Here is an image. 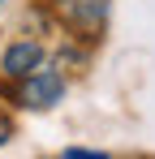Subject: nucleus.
Wrapping results in <instances>:
<instances>
[{
	"mask_svg": "<svg viewBox=\"0 0 155 159\" xmlns=\"http://www.w3.org/2000/svg\"><path fill=\"white\" fill-rule=\"evenodd\" d=\"M138 159H151V155H138Z\"/></svg>",
	"mask_w": 155,
	"mask_h": 159,
	"instance_id": "6",
	"label": "nucleus"
},
{
	"mask_svg": "<svg viewBox=\"0 0 155 159\" xmlns=\"http://www.w3.org/2000/svg\"><path fill=\"white\" fill-rule=\"evenodd\" d=\"M65 73L60 69H48V65H39L35 73H26L17 82V95H13V103L17 107H30V112H48L65 99Z\"/></svg>",
	"mask_w": 155,
	"mask_h": 159,
	"instance_id": "2",
	"label": "nucleus"
},
{
	"mask_svg": "<svg viewBox=\"0 0 155 159\" xmlns=\"http://www.w3.org/2000/svg\"><path fill=\"white\" fill-rule=\"evenodd\" d=\"M43 60H48V52H43V43H39V39H17V43H9L4 56H0V78L22 82L26 73H35Z\"/></svg>",
	"mask_w": 155,
	"mask_h": 159,
	"instance_id": "3",
	"label": "nucleus"
},
{
	"mask_svg": "<svg viewBox=\"0 0 155 159\" xmlns=\"http://www.w3.org/2000/svg\"><path fill=\"white\" fill-rule=\"evenodd\" d=\"M0 4H4V0H0Z\"/></svg>",
	"mask_w": 155,
	"mask_h": 159,
	"instance_id": "7",
	"label": "nucleus"
},
{
	"mask_svg": "<svg viewBox=\"0 0 155 159\" xmlns=\"http://www.w3.org/2000/svg\"><path fill=\"white\" fill-rule=\"evenodd\" d=\"M13 133H17V125H13V116H9V112L0 107V146H9V142H13Z\"/></svg>",
	"mask_w": 155,
	"mask_h": 159,
	"instance_id": "4",
	"label": "nucleus"
},
{
	"mask_svg": "<svg viewBox=\"0 0 155 159\" xmlns=\"http://www.w3.org/2000/svg\"><path fill=\"white\" fill-rule=\"evenodd\" d=\"M60 159H108V155H103V151H86V146H65Z\"/></svg>",
	"mask_w": 155,
	"mask_h": 159,
	"instance_id": "5",
	"label": "nucleus"
},
{
	"mask_svg": "<svg viewBox=\"0 0 155 159\" xmlns=\"http://www.w3.org/2000/svg\"><path fill=\"white\" fill-rule=\"evenodd\" d=\"M108 0H48V13L60 30H69V39L99 48L103 30H108Z\"/></svg>",
	"mask_w": 155,
	"mask_h": 159,
	"instance_id": "1",
	"label": "nucleus"
}]
</instances>
